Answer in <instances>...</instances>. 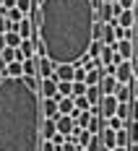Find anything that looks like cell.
Masks as SVG:
<instances>
[{
	"mask_svg": "<svg viewBox=\"0 0 138 151\" xmlns=\"http://www.w3.org/2000/svg\"><path fill=\"white\" fill-rule=\"evenodd\" d=\"M55 122H58V133H60V136H65V138L76 130V120H73L70 115H60Z\"/></svg>",
	"mask_w": 138,
	"mask_h": 151,
	"instance_id": "7",
	"label": "cell"
},
{
	"mask_svg": "<svg viewBox=\"0 0 138 151\" xmlns=\"http://www.w3.org/2000/svg\"><path fill=\"white\" fill-rule=\"evenodd\" d=\"M86 151H107L104 146H102V136H91V143H89Z\"/></svg>",
	"mask_w": 138,
	"mask_h": 151,
	"instance_id": "30",
	"label": "cell"
},
{
	"mask_svg": "<svg viewBox=\"0 0 138 151\" xmlns=\"http://www.w3.org/2000/svg\"><path fill=\"white\" fill-rule=\"evenodd\" d=\"M73 73H76V65H58L55 68V81L60 83V81H73Z\"/></svg>",
	"mask_w": 138,
	"mask_h": 151,
	"instance_id": "11",
	"label": "cell"
},
{
	"mask_svg": "<svg viewBox=\"0 0 138 151\" xmlns=\"http://www.w3.org/2000/svg\"><path fill=\"white\" fill-rule=\"evenodd\" d=\"M5 47H8V45H5V34H0V55H3V50H5Z\"/></svg>",
	"mask_w": 138,
	"mask_h": 151,
	"instance_id": "40",
	"label": "cell"
},
{
	"mask_svg": "<svg viewBox=\"0 0 138 151\" xmlns=\"http://www.w3.org/2000/svg\"><path fill=\"white\" fill-rule=\"evenodd\" d=\"M21 42H24V39H21V34H18V31H5V45H8V47L18 50Z\"/></svg>",
	"mask_w": 138,
	"mask_h": 151,
	"instance_id": "22",
	"label": "cell"
},
{
	"mask_svg": "<svg viewBox=\"0 0 138 151\" xmlns=\"http://www.w3.org/2000/svg\"><path fill=\"white\" fill-rule=\"evenodd\" d=\"M31 76H37V60L34 58L24 60V78H31Z\"/></svg>",
	"mask_w": 138,
	"mask_h": 151,
	"instance_id": "26",
	"label": "cell"
},
{
	"mask_svg": "<svg viewBox=\"0 0 138 151\" xmlns=\"http://www.w3.org/2000/svg\"><path fill=\"white\" fill-rule=\"evenodd\" d=\"M107 128H109V130H123L125 120H123V117H117V115H112V117L107 120Z\"/></svg>",
	"mask_w": 138,
	"mask_h": 151,
	"instance_id": "27",
	"label": "cell"
},
{
	"mask_svg": "<svg viewBox=\"0 0 138 151\" xmlns=\"http://www.w3.org/2000/svg\"><path fill=\"white\" fill-rule=\"evenodd\" d=\"M39 96L42 99H55L58 96V81L55 78H42L39 81Z\"/></svg>",
	"mask_w": 138,
	"mask_h": 151,
	"instance_id": "6",
	"label": "cell"
},
{
	"mask_svg": "<svg viewBox=\"0 0 138 151\" xmlns=\"http://www.w3.org/2000/svg\"><path fill=\"white\" fill-rule=\"evenodd\" d=\"M99 60H102V65H115V63H117V52H115V47H107V45H104L102 55H99Z\"/></svg>",
	"mask_w": 138,
	"mask_h": 151,
	"instance_id": "18",
	"label": "cell"
},
{
	"mask_svg": "<svg viewBox=\"0 0 138 151\" xmlns=\"http://www.w3.org/2000/svg\"><path fill=\"white\" fill-rule=\"evenodd\" d=\"M73 109H76V102L70 96H60L58 99V112L60 115H73Z\"/></svg>",
	"mask_w": 138,
	"mask_h": 151,
	"instance_id": "17",
	"label": "cell"
},
{
	"mask_svg": "<svg viewBox=\"0 0 138 151\" xmlns=\"http://www.w3.org/2000/svg\"><path fill=\"white\" fill-rule=\"evenodd\" d=\"M60 96H70L73 99V81H60L58 83V96L55 99H60Z\"/></svg>",
	"mask_w": 138,
	"mask_h": 151,
	"instance_id": "20",
	"label": "cell"
},
{
	"mask_svg": "<svg viewBox=\"0 0 138 151\" xmlns=\"http://www.w3.org/2000/svg\"><path fill=\"white\" fill-rule=\"evenodd\" d=\"M58 151H78V146H73V143H63Z\"/></svg>",
	"mask_w": 138,
	"mask_h": 151,
	"instance_id": "36",
	"label": "cell"
},
{
	"mask_svg": "<svg viewBox=\"0 0 138 151\" xmlns=\"http://www.w3.org/2000/svg\"><path fill=\"white\" fill-rule=\"evenodd\" d=\"M8 26H11V21H8L5 16L0 13V34H5V31H8Z\"/></svg>",
	"mask_w": 138,
	"mask_h": 151,
	"instance_id": "34",
	"label": "cell"
},
{
	"mask_svg": "<svg viewBox=\"0 0 138 151\" xmlns=\"http://www.w3.org/2000/svg\"><path fill=\"white\" fill-rule=\"evenodd\" d=\"M117 117H123L125 122L130 120V104H120L117 107Z\"/></svg>",
	"mask_w": 138,
	"mask_h": 151,
	"instance_id": "31",
	"label": "cell"
},
{
	"mask_svg": "<svg viewBox=\"0 0 138 151\" xmlns=\"http://www.w3.org/2000/svg\"><path fill=\"white\" fill-rule=\"evenodd\" d=\"M99 136H102V146H104L107 151H115V149H117V130H109V128H104Z\"/></svg>",
	"mask_w": 138,
	"mask_h": 151,
	"instance_id": "10",
	"label": "cell"
},
{
	"mask_svg": "<svg viewBox=\"0 0 138 151\" xmlns=\"http://www.w3.org/2000/svg\"><path fill=\"white\" fill-rule=\"evenodd\" d=\"M73 81H86V70H83L81 65H76V73H73Z\"/></svg>",
	"mask_w": 138,
	"mask_h": 151,
	"instance_id": "32",
	"label": "cell"
},
{
	"mask_svg": "<svg viewBox=\"0 0 138 151\" xmlns=\"http://www.w3.org/2000/svg\"><path fill=\"white\" fill-rule=\"evenodd\" d=\"M39 151H58L55 149V143H52V141H45V143H42V149Z\"/></svg>",
	"mask_w": 138,
	"mask_h": 151,
	"instance_id": "35",
	"label": "cell"
},
{
	"mask_svg": "<svg viewBox=\"0 0 138 151\" xmlns=\"http://www.w3.org/2000/svg\"><path fill=\"white\" fill-rule=\"evenodd\" d=\"M115 78L117 83H133V63L123 60L120 65H115Z\"/></svg>",
	"mask_w": 138,
	"mask_h": 151,
	"instance_id": "5",
	"label": "cell"
},
{
	"mask_svg": "<svg viewBox=\"0 0 138 151\" xmlns=\"http://www.w3.org/2000/svg\"><path fill=\"white\" fill-rule=\"evenodd\" d=\"M86 91H89V86L83 81H73V99L76 96H86Z\"/></svg>",
	"mask_w": 138,
	"mask_h": 151,
	"instance_id": "28",
	"label": "cell"
},
{
	"mask_svg": "<svg viewBox=\"0 0 138 151\" xmlns=\"http://www.w3.org/2000/svg\"><path fill=\"white\" fill-rule=\"evenodd\" d=\"M16 8L24 16H29V13H34V0H16Z\"/></svg>",
	"mask_w": 138,
	"mask_h": 151,
	"instance_id": "24",
	"label": "cell"
},
{
	"mask_svg": "<svg viewBox=\"0 0 138 151\" xmlns=\"http://www.w3.org/2000/svg\"><path fill=\"white\" fill-rule=\"evenodd\" d=\"M102 50H104V42H102V39H94L86 55H89V58H99V55H102Z\"/></svg>",
	"mask_w": 138,
	"mask_h": 151,
	"instance_id": "25",
	"label": "cell"
},
{
	"mask_svg": "<svg viewBox=\"0 0 138 151\" xmlns=\"http://www.w3.org/2000/svg\"><path fill=\"white\" fill-rule=\"evenodd\" d=\"M136 13H138V0H136Z\"/></svg>",
	"mask_w": 138,
	"mask_h": 151,
	"instance_id": "45",
	"label": "cell"
},
{
	"mask_svg": "<svg viewBox=\"0 0 138 151\" xmlns=\"http://www.w3.org/2000/svg\"><path fill=\"white\" fill-rule=\"evenodd\" d=\"M125 130H128L130 143H138V122L136 120H128V122H125Z\"/></svg>",
	"mask_w": 138,
	"mask_h": 151,
	"instance_id": "23",
	"label": "cell"
},
{
	"mask_svg": "<svg viewBox=\"0 0 138 151\" xmlns=\"http://www.w3.org/2000/svg\"><path fill=\"white\" fill-rule=\"evenodd\" d=\"M104 128H107V120H104L102 115H94V112H91V122H89V133H91V136H99V133H102Z\"/></svg>",
	"mask_w": 138,
	"mask_h": 151,
	"instance_id": "14",
	"label": "cell"
},
{
	"mask_svg": "<svg viewBox=\"0 0 138 151\" xmlns=\"http://www.w3.org/2000/svg\"><path fill=\"white\" fill-rule=\"evenodd\" d=\"M0 8H3V0H0Z\"/></svg>",
	"mask_w": 138,
	"mask_h": 151,
	"instance_id": "46",
	"label": "cell"
},
{
	"mask_svg": "<svg viewBox=\"0 0 138 151\" xmlns=\"http://www.w3.org/2000/svg\"><path fill=\"white\" fill-rule=\"evenodd\" d=\"M115 151H128V149H123V146H117V149H115Z\"/></svg>",
	"mask_w": 138,
	"mask_h": 151,
	"instance_id": "44",
	"label": "cell"
},
{
	"mask_svg": "<svg viewBox=\"0 0 138 151\" xmlns=\"http://www.w3.org/2000/svg\"><path fill=\"white\" fill-rule=\"evenodd\" d=\"M78 151H86V149H78Z\"/></svg>",
	"mask_w": 138,
	"mask_h": 151,
	"instance_id": "47",
	"label": "cell"
},
{
	"mask_svg": "<svg viewBox=\"0 0 138 151\" xmlns=\"http://www.w3.org/2000/svg\"><path fill=\"white\" fill-rule=\"evenodd\" d=\"M130 120L138 122V99H133V102H130Z\"/></svg>",
	"mask_w": 138,
	"mask_h": 151,
	"instance_id": "33",
	"label": "cell"
},
{
	"mask_svg": "<svg viewBox=\"0 0 138 151\" xmlns=\"http://www.w3.org/2000/svg\"><path fill=\"white\" fill-rule=\"evenodd\" d=\"M37 55L55 65H78L94 42L96 5L94 0H45L34 11Z\"/></svg>",
	"mask_w": 138,
	"mask_h": 151,
	"instance_id": "1",
	"label": "cell"
},
{
	"mask_svg": "<svg viewBox=\"0 0 138 151\" xmlns=\"http://www.w3.org/2000/svg\"><path fill=\"white\" fill-rule=\"evenodd\" d=\"M34 60H37V78H52V76H55V68H58V65L50 60V58L34 55Z\"/></svg>",
	"mask_w": 138,
	"mask_h": 151,
	"instance_id": "3",
	"label": "cell"
},
{
	"mask_svg": "<svg viewBox=\"0 0 138 151\" xmlns=\"http://www.w3.org/2000/svg\"><path fill=\"white\" fill-rule=\"evenodd\" d=\"M42 96L26 78L0 81V151L42 149Z\"/></svg>",
	"mask_w": 138,
	"mask_h": 151,
	"instance_id": "2",
	"label": "cell"
},
{
	"mask_svg": "<svg viewBox=\"0 0 138 151\" xmlns=\"http://www.w3.org/2000/svg\"><path fill=\"white\" fill-rule=\"evenodd\" d=\"M42 3H45V0H34V11H37V8H39Z\"/></svg>",
	"mask_w": 138,
	"mask_h": 151,
	"instance_id": "42",
	"label": "cell"
},
{
	"mask_svg": "<svg viewBox=\"0 0 138 151\" xmlns=\"http://www.w3.org/2000/svg\"><path fill=\"white\" fill-rule=\"evenodd\" d=\"M130 63H133V78H138V58H133Z\"/></svg>",
	"mask_w": 138,
	"mask_h": 151,
	"instance_id": "37",
	"label": "cell"
},
{
	"mask_svg": "<svg viewBox=\"0 0 138 151\" xmlns=\"http://www.w3.org/2000/svg\"><path fill=\"white\" fill-rule=\"evenodd\" d=\"M73 102H76V109H81V112H91V104H89L86 96H76Z\"/></svg>",
	"mask_w": 138,
	"mask_h": 151,
	"instance_id": "29",
	"label": "cell"
},
{
	"mask_svg": "<svg viewBox=\"0 0 138 151\" xmlns=\"http://www.w3.org/2000/svg\"><path fill=\"white\" fill-rule=\"evenodd\" d=\"M117 89V78L115 76H104L102 81H99V91H102V96H112Z\"/></svg>",
	"mask_w": 138,
	"mask_h": 151,
	"instance_id": "12",
	"label": "cell"
},
{
	"mask_svg": "<svg viewBox=\"0 0 138 151\" xmlns=\"http://www.w3.org/2000/svg\"><path fill=\"white\" fill-rule=\"evenodd\" d=\"M128 151H138V143H130V146H128Z\"/></svg>",
	"mask_w": 138,
	"mask_h": 151,
	"instance_id": "41",
	"label": "cell"
},
{
	"mask_svg": "<svg viewBox=\"0 0 138 151\" xmlns=\"http://www.w3.org/2000/svg\"><path fill=\"white\" fill-rule=\"evenodd\" d=\"M58 136V122L55 120H42V141H52Z\"/></svg>",
	"mask_w": 138,
	"mask_h": 151,
	"instance_id": "15",
	"label": "cell"
},
{
	"mask_svg": "<svg viewBox=\"0 0 138 151\" xmlns=\"http://www.w3.org/2000/svg\"><path fill=\"white\" fill-rule=\"evenodd\" d=\"M115 99H117L120 104H130V102H133V89H130V83H117Z\"/></svg>",
	"mask_w": 138,
	"mask_h": 151,
	"instance_id": "9",
	"label": "cell"
},
{
	"mask_svg": "<svg viewBox=\"0 0 138 151\" xmlns=\"http://www.w3.org/2000/svg\"><path fill=\"white\" fill-rule=\"evenodd\" d=\"M117 107H120V102H117L115 94H112V96H102V102H99L96 109H99V115H102L104 120H109L112 115H117Z\"/></svg>",
	"mask_w": 138,
	"mask_h": 151,
	"instance_id": "4",
	"label": "cell"
},
{
	"mask_svg": "<svg viewBox=\"0 0 138 151\" xmlns=\"http://www.w3.org/2000/svg\"><path fill=\"white\" fill-rule=\"evenodd\" d=\"M133 31L138 34V13H136V24H133Z\"/></svg>",
	"mask_w": 138,
	"mask_h": 151,
	"instance_id": "43",
	"label": "cell"
},
{
	"mask_svg": "<svg viewBox=\"0 0 138 151\" xmlns=\"http://www.w3.org/2000/svg\"><path fill=\"white\" fill-rule=\"evenodd\" d=\"M115 52L120 55V60H133V42H115Z\"/></svg>",
	"mask_w": 138,
	"mask_h": 151,
	"instance_id": "13",
	"label": "cell"
},
{
	"mask_svg": "<svg viewBox=\"0 0 138 151\" xmlns=\"http://www.w3.org/2000/svg\"><path fill=\"white\" fill-rule=\"evenodd\" d=\"M86 99H89V104L94 107H99V102H102V91H99V86H89V91H86Z\"/></svg>",
	"mask_w": 138,
	"mask_h": 151,
	"instance_id": "19",
	"label": "cell"
},
{
	"mask_svg": "<svg viewBox=\"0 0 138 151\" xmlns=\"http://www.w3.org/2000/svg\"><path fill=\"white\" fill-rule=\"evenodd\" d=\"M73 133L78 136V149H89V143H91V133H89V130H81V128H76Z\"/></svg>",
	"mask_w": 138,
	"mask_h": 151,
	"instance_id": "21",
	"label": "cell"
},
{
	"mask_svg": "<svg viewBox=\"0 0 138 151\" xmlns=\"http://www.w3.org/2000/svg\"><path fill=\"white\" fill-rule=\"evenodd\" d=\"M42 117L45 120H58L60 112H58V99H42Z\"/></svg>",
	"mask_w": 138,
	"mask_h": 151,
	"instance_id": "8",
	"label": "cell"
},
{
	"mask_svg": "<svg viewBox=\"0 0 138 151\" xmlns=\"http://www.w3.org/2000/svg\"><path fill=\"white\" fill-rule=\"evenodd\" d=\"M133 24H136V11H123V13L117 16V26L133 29Z\"/></svg>",
	"mask_w": 138,
	"mask_h": 151,
	"instance_id": "16",
	"label": "cell"
},
{
	"mask_svg": "<svg viewBox=\"0 0 138 151\" xmlns=\"http://www.w3.org/2000/svg\"><path fill=\"white\" fill-rule=\"evenodd\" d=\"M133 58H138V34H136V39H133Z\"/></svg>",
	"mask_w": 138,
	"mask_h": 151,
	"instance_id": "39",
	"label": "cell"
},
{
	"mask_svg": "<svg viewBox=\"0 0 138 151\" xmlns=\"http://www.w3.org/2000/svg\"><path fill=\"white\" fill-rule=\"evenodd\" d=\"M5 68H8V65H5V60L0 58V78H5Z\"/></svg>",
	"mask_w": 138,
	"mask_h": 151,
	"instance_id": "38",
	"label": "cell"
}]
</instances>
